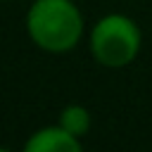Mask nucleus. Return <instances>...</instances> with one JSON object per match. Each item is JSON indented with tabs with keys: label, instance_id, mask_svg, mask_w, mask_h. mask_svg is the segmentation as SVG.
Here are the masks:
<instances>
[{
	"label": "nucleus",
	"instance_id": "obj_3",
	"mask_svg": "<svg viewBox=\"0 0 152 152\" xmlns=\"http://www.w3.org/2000/svg\"><path fill=\"white\" fill-rule=\"evenodd\" d=\"M81 140L62 126H45L26 140V152H78Z\"/></svg>",
	"mask_w": 152,
	"mask_h": 152
},
{
	"label": "nucleus",
	"instance_id": "obj_2",
	"mask_svg": "<svg viewBox=\"0 0 152 152\" xmlns=\"http://www.w3.org/2000/svg\"><path fill=\"white\" fill-rule=\"evenodd\" d=\"M140 28L126 14H104L90 31V52L104 66H126L140 52Z\"/></svg>",
	"mask_w": 152,
	"mask_h": 152
},
{
	"label": "nucleus",
	"instance_id": "obj_4",
	"mask_svg": "<svg viewBox=\"0 0 152 152\" xmlns=\"http://www.w3.org/2000/svg\"><path fill=\"white\" fill-rule=\"evenodd\" d=\"M59 126L66 128L71 135L81 138L90 128V112L83 104H66L62 109V114H59Z\"/></svg>",
	"mask_w": 152,
	"mask_h": 152
},
{
	"label": "nucleus",
	"instance_id": "obj_1",
	"mask_svg": "<svg viewBox=\"0 0 152 152\" xmlns=\"http://www.w3.org/2000/svg\"><path fill=\"white\" fill-rule=\"evenodd\" d=\"M31 40L48 52L71 50L83 33V17L71 0H36L26 14Z\"/></svg>",
	"mask_w": 152,
	"mask_h": 152
}]
</instances>
